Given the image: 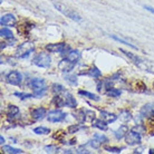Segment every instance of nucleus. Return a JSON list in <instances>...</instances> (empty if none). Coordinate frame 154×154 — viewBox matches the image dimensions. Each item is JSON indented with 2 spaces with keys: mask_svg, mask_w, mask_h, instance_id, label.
Masks as SVG:
<instances>
[{
  "mask_svg": "<svg viewBox=\"0 0 154 154\" xmlns=\"http://www.w3.org/2000/svg\"><path fill=\"white\" fill-rule=\"evenodd\" d=\"M64 100H65V106L70 108H75L76 107V100L74 98V96L68 92H64Z\"/></svg>",
  "mask_w": 154,
  "mask_h": 154,
  "instance_id": "obj_13",
  "label": "nucleus"
},
{
  "mask_svg": "<svg viewBox=\"0 0 154 154\" xmlns=\"http://www.w3.org/2000/svg\"><path fill=\"white\" fill-rule=\"evenodd\" d=\"M16 23H17V18L12 14L2 15L1 18H0V25L1 26H9V27H11V26H15Z\"/></svg>",
  "mask_w": 154,
  "mask_h": 154,
  "instance_id": "obj_10",
  "label": "nucleus"
},
{
  "mask_svg": "<svg viewBox=\"0 0 154 154\" xmlns=\"http://www.w3.org/2000/svg\"><path fill=\"white\" fill-rule=\"evenodd\" d=\"M127 133H128V127H127L126 125H122V126H119V128L114 132V135H115L116 140H122L126 136Z\"/></svg>",
  "mask_w": 154,
  "mask_h": 154,
  "instance_id": "obj_15",
  "label": "nucleus"
},
{
  "mask_svg": "<svg viewBox=\"0 0 154 154\" xmlns=\"http://www.w3.org/2000/svg\"><path fill=\"white\" fill-rule=\"evenodd\" d=\"M94 137H96V139L98 140L102 144H103V143H107L108 142V139L103 134H95V135H94Z\"/></svg>",
  "mask_w": 154,
  "mask_h": 154,
  "instance_id": "obj_35",
  "label": "nucleus"
},
{
  "mask_svg": "<svg viewBox=\"0 0 154 154\" xmlns=\"http://www.w3.org/2000/svg\"><path fill=\"white\" fill-rule=\"evenodd\" d=\"M88 75H91L92 77H95V78H98V77H100L102 76V72H100L97 67H92L91 69L88 70Z\"/></svg>",
  "mask_w": 154,
  "mask_h": 154,
  "instance_id": "obj_25",
  "label": "nucleus"
},
{
  "mask_svg": "<svg viewBox=\"0 0 154 154\" xmlns=\"http://www.w3.org/2000/svg\"><path fill=\"white\" fill-rule=\"evenodd\" d=\"M15 96L19 97L20 100H25V98H31L34 97V94H28V93H15Z\"/></svg>",
  "mask_w": 154,
  "mask_h": 154,
  "instance_id": "obj_30",
  "label": "nucleus"
},
{
  "mask_svg": "<svg viewBox=\"0 0 154 154\" xmlns=\"http://www.w3.org/2000/svg\"><path fill=\"white\" fill-rule=\"evenodd\" d=\"M75 65H76V64H74L73 62H70L69 59L64 58V59L60 60L59 64H58V68H59V70L63 72V73H69L70 70L74 69Z\"/></svg>",
  "mask_w": 154,
  "mask_h": 154,
  "instance_id": "obj_11",
  "label": "nucleus"
},
{
  "mask_svg": "<svg viewBox=\"0 0 154 154\" xmlns=\"http://www.w3.org/2000/svg\"><path fill=\"white\" fill-rule=\"evenodd\" d=\"M78 94H79V95H82V96L87 97V98H89V100H96V102H97V100H100V97L97 96V95L93 94V93L87 92V91H79V92H78Z\"/></svg>",
  "mask_w": 154,
  "mask_h": 154,
  "instance_id": "obj_20",
  "label": "nucleus"
},
{
  "mask_svg": "<svg viewBox=\"0 0 154 154\" xmlns=\"http://www.w3.org/2000/svg\"><path fill=\"white\" fill-rule=\"evenodd\" d=\"M0 143L4 145V143H5V139H4V136H0Z\"/></svg>",
  "mask_w": 154,
  "mask_h": 154,
  "instance_id": "obj_40",
  "label": "nucleus"
},
{
  "mask_svg": "<svg viewBox=\"0 0 154 154\" xmlns=\"http://www.w3.org/2000/svg\"><path fill=\"white\" fill-rule=\"evenodd\" d=\"M35 50V47L31 42H23L17 49V56L20 58H27Z\"/></svg>",
  "mask_w": 154,
  "mask_h": 154,
  "instance_id": "obj_5",
  "label": "nucleus"
},
{
  "mask_svg": "<svg viewBox=\"0 0 154 154\" xmlns=\"http://www.w3.org/2000/svg\"><path fill=\"white\" fill-rule=\"evenodd\" d=\"M119 50H121V51H122L124 55H126V56L130 58V59H132L134 64H136V65H139V66H141V67H142L143 60L140 57H137V56H135L134 54H132V53H130V51H126V50H124V49H119Z\"/></svg>",
  "mask_w": 154,
  "mask_h": 154,
  "instance_id": "obj_17",
  "label": "nucleus"
},
{
  "mask_svg": "<svg viewBox=\"0 0 154 154\" xmlns=\"http://www.w3.org/2000/svg\"><path fill=\"white\" fill-rule=\"evenodd\" d=\"M2 151L6 153H12V154H21L23 153V151L19 150V149H15V147L8 146V145H2Z\"/></svg>",
  "mask_w": 154,
  "mask_h": 154,
  "instance_id": "obj_22",
  "label": "nucleus"
},
{
  "mask_svg": "<svg viewBox=\"0 0 154 154\" xmlns=\"http://www.w3.org/2000/svg\"><path fill=\"white\" fill-rule=\"evenodd\" d=\"M50 63H51V58L48 53H45V51L37 54L32 59V64L42 68H48L50 66Z\"/></svg>",
  "mask_w": 154,
  "mask_h": 154,
  "instance_id": "obj_3",
  "label": "nucleus"
},
{
  "mask_svg": "<svg viewBox=\"0 0 154 154\" xmlns=\"http://www.w3.org/2000/svg\"><path fill=\"white\" fill-rule=\"evenodd\" d=\"M66 113L62 112L60 109H53L48 112L47 115V119L50 123H58V122H63L66 119Z\"/></svg>",
  "mask_w": 154,
  "mask_h": 154,
  "instance_id": "obj_6",
  "label": "nucleus"
},
{
  "mask_svg": "<svg viewBox=\"0 0 154 154\" xmlns=\"http://www.w3.org/2000/svg\"><path fill=\"white\" fill-rule=\"evenodd\" d=\"M9 112H8V115H9V117H14L15 115H17L18 113H19V108L17 107V106H15V105H10L9 106Z\"/></svg>",
  "mask_w": 154,
  "mask_h": 154,
  "instance_id": "obj_27",
  "label": "nucleus"
},
{
  "mask_svg": "<svg viewBox=\"0 0 154 154\" xmlns=\"http://www.w3.org/2000/svg\"><path fill=\"white\" fill-rule=\"evenodd\" d=\"M145 9H146V10H149V11L150 12H152V14H154V8H152V7H150V6H145Z\"/></svg>",
  "mask_w": 154,
  "mask_h": 154,
  "instance_id": "obj_39",
  "label": "nucleus"
},
{
  "mask_svg": "<svg viewBox=\"0 0 154 154\" xmlns=\"http://www.w3.org/2000/svg\"><path fill=\"white\" fill-rule=\"evenodd\" d=\"M6 79L9 84L15 85V86H18V85L21 84L23 82V75L19 73V72H16V70H12L6 76Z\"/></svg>",
  "mask_w": 154,
  "mask_h": 154,
  "instance_id": "obj_7",
  "label": "nucleus"
},
{
  "mask_svg": "<svg viewBox=\"0 0 154 154\" xmlns=\"http://www.w3.org/2000/svg\"><path fill=\"white\" fill-rule=\"evenodd\" d=\"M125 139H126V143L128 145H137L142 141V136H141V133L137 130V127H134L133 130H131L127 133Z\"/></svg>",
  "mask_w": 154,
  "mask_h": 154,
  "instance_id": "obj_4",
  "label": "nucleus"
},
{
  "mask_svg": "<svg viewBox=\"0 0 154 154\" xmlns=\"http://www.w3.org/2000/svg\"><path fill=\"white\" fill-rule=\"evenodd\" d=\"M46 115H47V111H46V108H44V107H37V108H34V109L31 111V117H32L34 121L42 119Z\"/></svg>",
  "mask_w": 154,
  "mask_h": 154,
  "instance_id": "obj_12",
  "label": "nucleus"
},
{
  "mask_svg": "<svg viewBox=\"0 0 154 154\" xmlns=\"http://www.w3.org/2000/svg\"><path fill=\"white\" fill-rule=\"evenodd\" d=\"M45 151L47 153H57L58 149L54 145H48V146H45Z\"/></svg>",
  "mask_w": 154,
  "mask_h": 154,
  "instance_id": "obj_36",
  "label": "nucleus"
},
{
  "mask_svg": "<svg viewBox=\"0 0 154 154\" xmlns=\"http://www.w3.org/2000/svg\"><path fill=\"white\" fill-rule=\"evenodd\" d=\"M119 117L122 119H124V121H130V119H132V115L131 113L128 112V111H122L121 112V115H119Z\"/></svg>",
  "mask_w": 154,
  "mask_h": 154,
  "instance_id": "obj_33",
  "label": "nucleus"
},
{
  "mask_svg": "<svg viewBox=\"0 0 154 154\" xmlns=\"http://www.w3.org/2000/svg\"><path fill=\"white\" fill-rule=\"evenodd\" d=\"M105 151H107L109 153H121L122 152V149H119V147H113V146H107L105 147Z\"/></svg>",
  "mask_w": 154,
  "mask_h": 154,
  "instance_id": "obj_37",
  "label": "nucleus"
},
{
  "mask_svg": "<svg viewBox=\"0 0 154 154\" xmlns=\"http://www.w3.org/2000/svg\"><path fill=\"white\" fill-rule=\"evenodd\" d=\"M0 35H1V37L7 38V39H12V38H14L12 32L9 30V29H7V28H2V29L0 30Z\"/></svg>",
  "mask_w": 154,
  "mask_h": 154,
  "instance_id": "obj_24",
  "label": "nucleus"
},
{
  "mask_svg": "<svg viewBox=\"0 0 154 154\" xmlns=\"http://www.w3.org/2000/svg\"><path fill=\"white\" fill-rule=\"evenodd\" d=\"M111 37H112L113 39H115V40H117V42H122V44H124V45H127V46H130V47H132V48H134V49H136V46H134L133 44H131V42H128L127 40H125V39L119 38V37H117V36H114V35H112Z\"/></svg>",
  "mask_w": 154,
  "mask_h": 154,
  "instance_id": "obj_29",
  "label": "nucleus"
},
{
  "mask_svg": "<svg viewBox=\"0 0 154 154\" xmlns=\"http://www.w3.org/2000/svg\"><path fill=\"white\" fill-rule=\"evenodd\" d=\"M46 49L49 53H59L62 54L66 49H68V47L65 42H56V44H48L46 46Z\"/></svg>",
  "mask_w": 154,
  "mask_h": 154,
  "instance_id": "obj_9",
  "label": "nucleus"
},
{
  "mask_svg": "<svg viewBox=\"0 0 154 154\" xmlns=\"http://www.w3.org/2000/svg\"><path fill=\"white\" fill-rule=\"evenodd\" d=\"M106 94H107L108 96L117 98V97H119V95H121V91H119V89H116V88H109L107 92H106Z\"/></svg>",
  "mask_w": 154,
  "mask_h": 154,
  "instance_id": "obj_28",
  "label": "nucleus"
},
{
  "mask_svg": "<svg viewBox=\"0 0 154 154\" xmlns=\"http://www.w3.org/2000/svg\"><path fill=\"white\" fill-rule=\"evenodd\" d=\"M88 144L93 147V149H100V144H102V143H100V141L96 139V137H93V140H91V141H89Z\"/></svg>",
  "mask_w": 154,
  "mask_h": 154,
  "instance_id": "obj_31",
  "label": "nucleus"
},
{
  "mask_svg": "<svg viewBox=\"0 0 154 154\" xmlns=\"http://www.w3.org/2000/svg\"><path fill=\"white\" fill-rule=\"evenodd\" d=\"M53 103H54L57 107H64V106H65V100H64V97H62L59 94H57V95L54 97Z\"/></svg>",
  "mask_w": 154,
  "mask_h": 154,
  "instance_id": "obj_21",
  "label": "nucleus"
},
{
  "mask_svg": "<svg viewBox=\"0 0 154 154\" xmlns=\"http://www.w3.org/2000/svg\"><path fill=\"white\" fill-rule=\"evenodd\" d=\"M154 153V150H150V154H153Z\"/></svg>",
  "mask_w": 154,
  "mask_h": 154,
  "instance_id": "obj_41",
  "label": "nucleus"
},
{
  "mask_svg": "<svg viewBox=\"0 0 154 154\" xmlns=\"http://www.w3.org/2000/svg\"><path fill=\"white\" fill-rule=\"evenodd\" d=\"M65 81H67L72 85H76L77 84V77L75 76V75H67V76H65Z\"/></svg>",
  "mask_w": 154,
  "mask_h": 154,
  "instance_id": "obj_32",
  "label": "nucleus"
},
{
  "mask_svg": "<svg viewBox=\"0 0 154 154\" xmlns=\"http://www.w3.org/2000/svg\"><path fill=\"white\" fill-rule=\"evenodd\" d=\"M51 91H53L55 94H60V93L65 92V87L60 84H53V86H51Z\"/></svg>",
  "mask_w": 154,
  "mask_h": 154,
  "instance_id": "obj_26",
  "label": "nucleus"
},
{
  "mask_svg": "<svg viewBox=\"0 0 154 154\" xmlns=\"http://www.w3.org/2000/svg\"><path fill=\"white\" fill-rule=\"evenodd\" d=\"M30 87L32 88V92H34L32 93L34 97H36V98L42 97L47 92L46 82L42 78H34L30 82Z\"/></svg>",
  "mask_w": 154,
  "mask_h": 154,
  "instance_id": "obj_1",
  "label": "nucleus"
},
{
  "mask_svg": "<svg viewBox=\"0 0 154 154\" xmlns=\"http://www.w3.org/2000/svg\"><path fill=\"white\" fill-rule=\"evenodd\" d=\"M92 125L96 128H100L102 131H106L107 130V123L103 121V119H94V122H92Z\"/></svg>",
  "mask_w": 154,
  "mask_h": 154,
  "instance_id": "obj_18",
  "label": "nucleus"
},
{
  "mask_svg": "<svg viewBox=\"0 0 154 154\" xmlns=\"http://www.w3.org/2000/svg\"><path fill=\"white\" fill-rule=\"evenodd\" d=\"M54 7L56 8V9H57L59 12H62L64 16L68 17L69 19L75 20V21H81V20H82V17L78 15V14H77L75 10L70 9L69 7L65 6V5L62 4V2H54Z\"/></svg>",
  "mask_w": 154,
  "mask_h": 154,
  "instance_id": "obj_2",
  "label": "nucleus"
},
{
  "mask_svg": "<svg viewBox=\"0 0 154 154\" xmlns=\"http://www.w3.org/2000/svg\"><path fill=\"white\" fill-rule=\"evenodd\" d=\"M34 133H36V134L38 135H46V134H49L50 130L45 126H38L34 128Z\"/></svg>",
  "mask_w": 154,
  "mask_h": 154,
  "instance_id": "obj_23",
  "label": "nucleus"
},
{
  "mask_svg": "<svg viewBox=\"0 0 154 154\" xmlns=\"http://www.w3.org/2000/svg\"><path fill=\"white\" fill-rule=\"evenodd\" d=\"M76 152H77V153H87V154L89 153V152H88V151H87V150H85V149H84V150H83L82 147H81V149H78V150H77Z\"/></svg>",
  "mask_w": 154,
  "mask_h": 154,
  "instance_id": "obj_38",
  "label": "nucleus"
},
{
  "mask_svg": "<svg viewBox=\"0 0 154 154\" xmlns=\"http://www.w3.org/2000/svg\"><path fill=\"white\" fill-rule=\"evenodd\" d=\"M140 116L142 119L154 117V103H147L140 109Z\"/></svg>",
  "mask_w": 154,
  "mask_h": 154,
  "instance_id": "obj_8",
  "label": "nucleus"
},
{
  "mask_svg": "<svg viewBox=\"0 0 154 154\" xmlns=\"http://www.w3.org/2000/svg\"><path fill=\"white\" fill-rule=\"evenodd\" d=\"M66 58L69 59L70 62H73L74 64H77L78 60L81 59V53L78 50H69L66 55Z\"/></svg>",
  "mask_w": 154,
  "mask_h": 154,
  "instance_id": "obj_16",
  "label": "nucleus"
},
{
  "mask_svg": "<svg viewBox=\"0 0 154 154\" xmlns=\"http://www.w3.org/2000/svg\"><path fill=\"white\" fill-rule=\"evenodd\" d=\"M86 111H84V109H78V111H76V112L74 113V117L79 122V123H83V122H85V119H86Z\"/></svg>",
  "mask_w": 154,
  "mask_h": 154,
  "instance_id": "obj_19",
  "label": "nucleus"
},
{
  "mask_svg": "<svg viewBox=\"0 0 154 154\" xmlns=\"http://www.w3.org/2000/svg\"><path fill=\"white\" fill-rule=\"evenodd\" d=\"M100 119L105 121L106 123H113V122H115L116 119H117V116L115 114H113V113H108L106 111H102L100 112Z\"/></svg>",
  "mask_w": 154,
  "mask_h": 154,
  "instance_id": "obj_14",
  "label": "nucleus"
},
{
  "mask_svg": "<svg viewBox=\"0 0 154 154\" xmlns=\"http://www.w3.org/2000/svg\"><path fill=\"white\" fill-rule=\"evenodd\" d=\"M79 128H81V126L77 125V124H75V125H70V126H68L67 132H68L69 134H74V133H76V132L79 131Z\"/></svg>",
  "mask_w": 154,
  "mask_h": 154,
  "instance_id": "obj_34",
  "label": "nucleus"
}]
</instances>
